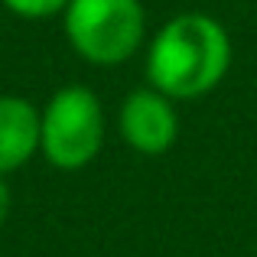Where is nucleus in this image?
Returning a JSON list of instances; mask_svg holds the SVG:
<instances>
[{
  "label": "nucleus",
  "instance_id": "obj_5",
  "mask_svg": "<svg viewBox=\"0 0 257 257\" xmlns=\"http://www.w3.org/2000/svg\"><path fill=\"white\" fill-rule=\"evenodd\" d=\"M39 153V107L20 94H0V176Z\"/></svg>",
  "mask_w": 257,
  "mask_h": 257
},
{
  "label": "nucleus",
  "instance_id": "obj_4",
  "mask_svg": "<svg viewBox=\"0 0 257 257\" xmlns=\"http://www.w3.org/2000/svg\"><path fill=\"white\" fill-rule=\"evenodd\" d=\"M120 137L131 150L144 157H160L179 137V114L173 107V98H166L157 88H137L120 104Z\"/></svg>",
  "mask_w": 257,
  "mask_h": 257
},
{
  "label": "nucleus",
  "instance_id": "obj_2",
  "mask_svg": "<svg viewBox=\"0 0 257 257\" xmlns=\"http://www.w3.org/2000/svg\"><path fill=\"white\" fill-rule=\"evenodd\" d=\"M69 46L91 65H120L147 36L140 0H72L62 13Z\"/></svg>",
  "mask_w": 257,
  "mask_h": 257
},
{
  "label": "nucleus",
  "instance_id": "obj_1",
  "mask_svg": "<svg viewBox=\"0 0 257 257\" xmlns=\"http://www.w3.org/2000/svg\"><path fill=\"white\" fill-rule=\"evenodd\" d=\"M231 69V36L208 13L166 20L147 49V82L173 101H195L221 85Z\"/></svg>",
  "mask_w": 257,
  "mask_h": 257
},
{
  "label": "nucleus",
  "instance_id": "obj_6",
  "mask_svg": "<svg viewBox=\"0 0 257 257\" xmlns=\"http://www.w3.org/2000/svg\"><path fill=\"white\" fill-rule=\"evenodd\" d=\"M13 17H23V20H49L65 13V7L72 0H0Z\"/></svg>",
  "mask_w": 257,
  "mask_h": 257
},
{
  "label": "nucleus",
  "instance_id": "obj_3",
  "mask_svg": "<svg viewBox=\"0 0 257 257\" xmlns=\"http://www.w3.org/2000/svg\"><path fill=\"white\" fill-rule=\"evenodd\" d=\"M104 144V107L85 85H65L39 111V153L56 170H82Z\"/></svg>",
  "mask_w": 257,
  "mask_h": 257
},
{
  "label": "nucleus",
  "instance_id": "obj_7",
  "mask_svg": "<svg viewBox=\"0 0 257 257\" xmlns=\"http://www.w3.org/2000/svg\"><path fill=\"white\" fill-rule=\"evenodd\" d=\"M7 215H10V186H7V179L0 176V225L7 221Z\"/></svg>",
  "mask_w": 257,
  "mask_h": 257
}]
</instances>
